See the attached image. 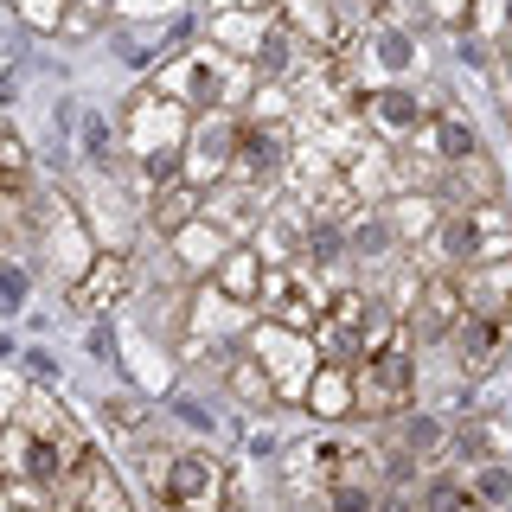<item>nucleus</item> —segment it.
Masks as SVG:
<instances>
[{"label":"nucleus","mask_w":512,"mask_h":512,"mask_svg":"<svg viewBox=\"0 0 512 512\" xmlns=\"http://www.w3.org/2000/svg\"><path fill=\"white\" fill-rule=\"evenodd\" d=\"M84 461H90V442L77 436V423L64 416L58 397L26 391L20 404H13L7 429H0V474H7L39 512L52 506V493L84 468Z\"/></svg>","instance_id":"obj_1"},{"label":"nucleus","mask_w":512,"mask_h":512,"mask_svg":"<svg viewBox=\"0 0 512 512\" xmlns=\"http://www.w3.org/2000/svg\"><path fill=\"white\" fill-rule=\"evenodd\" d=\"M186 141H192V116L173 103L167 90H141L135 103H128L122 148L135 154V167H141V180H148V186L186 180Z\"/></svg>","instance_id":"obj_2"},{"label":"nucleus","mask_w":512,"mask_h":512,"mask_svg":"<svg viewBox=\"0 0 512 512\" xmlns=\"http://www.w3.org/2000/svg\"><path fill=\"white\" fill-rule=\"evenodd\" d=\"M148 480L160 512H218L231 480H224V461L205 455V448H180V455H160L148 448Z\"/></svg>","instance_id":"obj_3"},{"label":"nucleus","mask_w":512,"mask_h":512,"mask_svg":"<svg viewBox=\"0 0 512 512\" xmlns=\"http://www.w3.org/2000/svg\"><path fill=\"white\" fill-rule=\"evenodd\" d=\"M352 397H359V416H378V423H397L416 397V340L410 327L397 333L384 352H372L365 365H352Z\"/></svg>","instance_id":"obj_4"},{"label":"nucleus","mask_w":512,"mask_h":512,"mask_svg":"<svg viewBox=\"0 0 512 512\" xmlns=\"http://www.w3.org/2000/svg\"><path fill=\"white\" fill-rule=\"evenodd\" d=\"M244 58L237 52H192V58H180L167 77H160V90L173 96L180 109H199V116H212V109H224L231 96H244Z\"/></svg>","instance_id":"obj_5"},{"label":"nucleus","mask_w":512,"mask_h":512,"mask_svg":"<svg viewBox=\"0 0 512 512\" xmlns=\"http://www.w3.org/2000/svg\"><path fill=\"white\" fill-rule=\"evenodd\" d=\"M500 250H512V224L493 212V205H468V212L442 218V256H448V269L500 263Z\"/></svg>","instance_id":"obj_6"},{"label":"nucleus","mask_w":512,"mask_h":512,"mask_svg":"<svg viewBox=\"0 0 512 512\" xmlns=\"http://www.w3.org/2000/svg\"><path fill=\"white\" fill-rule=\"evenodd\" d=\"M461 320H468V288H461V276H423V282H416L410 314H404L410 340L448 346V340L461 333Z\"/></svg>","instance_id":"obj_7"},{"label":"nucleus","mask_w":512,"mask_h":512,"mask_svg":"<svg viewBox=\"0 0 512 512\" xmlns=\"http://www.w3.org/2000/svg\"><path fill=\"white\" fill-rule=\"evenodd\" d=\"M237 116H224V109H212V116H199V128H192V141H186V180L199 186V192H212L231 180V167H237Z\"/></svg>","instance_id":"obj_8"},{"label":"nucleus","mask_w":512,"mask_h":512,"mask_svg":"<svg viewBox=\"0 0 512 512\" xmlns=\"http://www.w3.org/2000/svg\"><path fill=\"white\" fill-rule=\"evenodd\" d=\"M256 340V359H263V372L276 378V391L282 397H308V372H320V359H314V340L308 333H288V327H256L250 333Z\"/></svg>","instance_id":"obj_9"},{"label":"nucleus","mask_w":512,"mask_h":512,"mask_svg":"<svg viewBox=\"0 0 512 512\" xmlns=\"http://www.w3.org/2000/svg\"><path fill=\"white\" fill-rule=\"evenodd\" d=\"M282 173H288V135H282V122L244 116V128H237V167H231V180L269 192Z\"/></svg>","instance_id":"obj_10"},{"label":"nucleus","mask_w":512,"mask_h":512,"mask_svg":"<svg viewBox=\"0 0 512 512\" xmlns=\"http://www.w3.org/2000/svg\"><path fill=\"white\" fill-rule=\"evenodd\" d=\"M448 346H455L461 378H487L493 365L512 352V314H474V308H468V320H461V333H455Z\"/></svg>","instance_id":"obj_11"},{"label":"nucleus","mask_w":512,"mask_h":512,"mask_svg":"<svg viewBox=\"0 0 512 512\" xmlns=\"http://www.w3.org/2000/svg\"><path fill=\"white\" fill-rule=\"evenodd\" d=\"M45 512H135V506H128L122 480L109 474V461H103V455H90L84 468H77V474L52 493V506H45Z\"/></svg>","instance_id":"obj_12"},{"label":"nucleus","mask_w":512,"mask_h":512,"mask_svg":"<svg viewBox=\"0 0 512 512\" xmlns=\"http://www.w3.org/2000/svg\"><path fill=\"white\" fill-rule=\"evenodd\" d=\"M199 218L212 224L218 237H237V244H244V237L256 231V218H263V192H256V186H244V180H224V186H212V192H205Z\"/></svg>","instance_id":"obj_13"},{"label":"nucleus","mask_w":512,"mask_h":512,"mask_svg":"<svg viewBox=\"0 0 512 512\" xmlns=\"http://www.w3.org/2000/svg\"><path fill=\"white\" fill-rule=\"evenodd\" d=\"M128 269H135V263H128L122 250H96V263H90L84 276L71 282V301H77V314H103V308H116V301L128 295V282H135Z\"/></svg>","instance_id":"obj_14"},{"label":"nucleus","mask_w":512,"mask_h":512,"mask_svg":"<svg viewBox=\"0 0 512 512\" xmlns=\"http://www.w3.org/2000/svg\"><path fill=\"white\" fill-rule=\"evenodd\" d=\"M263 276H269V269H263V256H256L250 244H231V250L218 256V276H212V288H218L224 301H237V308H250V301H263Z\"/></svg>","instance_id":"obj_15"},{"label":"nucleus","mask_w":512,"mask_h":512,"mask_svg":"<svg viewBox=\"0 0 512 512\" xmlns=\"http://www.w3.org/2000/svg\"><path fill=\"white\" fill-rule=\"evenodd\" d=\"M199 205H205V192L192 186V180H173V186H154V205H148V224L160 237H180L192 218H199Z\"/></svg>","instance_id":"obj_16"},{"label":"nucleus","mask_w":512,"mask_h":512,"mask_svg":"<svg viewBox=\"0 0 512 512\" xmlns=\"http://www.w3.org/2000/svg\"><path fill=\"white\" fill-rule=\"evenodd\" d=\"M416 512H487V506L474 500V487L461 474H429L416 487Z\"/></svg>","instance_id":"obj_17"},{"label":"nucleus","mask_w":512,"mask_h":512,"mask_svg":"<svg viewBox=\"0 0 512 512\" xmlns=\"http://www.w3.org/2000/svg\"><path fill=\"white\" fill-rule=\"evenodd\" d=\"M365 109H372V122L384 128V135H416V128L429 122V116H423V103H416L410 90H378Z\"/></svg>","instance_id":"obj_18"},{"label":"nucleus","mask_w":512,"mask_h":512,"mask_svg":"<svg viewBox=\"0 0 512 512\" xmlns=\"http://www.w3.org/2000/svg\"><path fill=\"white\" fill-rule=\"evenodd\" d=\"M308 404L320 416H359V397H352V372H346V365H320V378L308 384Z\"/></svg>","instance_id":"obj_19"},{"label":"nucleus","mask_w":512,"mask_h":512,"mask_svg":"<svg viewBox=\"0 0 512 512\" xmlns=\"http://www.w3.org/2000/svg\"><path fill=\"white\" fill-rule=\"evenodd\" d=\"M448 180H455L461 199H480V205H493V199H500V173H493V160H487V154L455 160V167H448Z\"/></svg>","instance_id":"obj_20"},{"label":"nucleus","mask_w":512,"mask_h":512,"mask_svg":"<svg viewBox=\"0 0 512 512\" xmlns=\"http://www.w3.org/2000/svg\"><path fill=\"white\" fill-rule=\"evenodd\" d=\"M224 384H231V391L244 397L250 410H269V404H276V397H282V391H276V378L263 372V359H237L231 372H224Z\"/></svg>","instance_id":"obj_21"},{"label":"nucleus","mask_w":512,"mask_h":512,"mask_svg":"<svg viewBox=\"0 0 512 512\" xmlns=\"http://www.w3.org/2000/svg\"><path fill=\"white\" fill-rule=\"evenodd\" d=\"M448 442V429L436 423V416H404V455H436V448Z\"/></svg>","instance_id":"obj_22"},{"label":"nucleus","mask_w":512,"mask_h":512,"mask_svg":"<svg viewBox=\"0 0 512 512\" xmlns=\"http://www.w3.org/2000/svg\"><path fill=\"white\" fill-rule=\"evenodd\" d=\"M327 512H378V487H352V480H333V487H327Z\"/></svg>","instance_id":"obj_23"},{"label":"nucleus","mask_w":512,"mask_h":512,"mask_svg":"<svg viewBox=\"0 0 512 512\" xmlns=\"http://www.w3.org/2000/svg\"><path fill=\"white\" fill-rule=\"evenodd\" d=\"M26 180H32V173H26V148L13 135H0V192H26Z\"/></svg>","instance_id":"obj_24"},{"label":"nucleus","mask_w":512,"mask_h":512,"mask_svg":"<svg viewBox=\"0 0 512 512\" xmlns=\"http://www.w3.org/2000/svg\"><path fill=\"white\" fill-rule=\"evenodd\" d=\"M468 487H474V500L493 512V506H506V493H512V474L500 468V461H493V468H480V474L468 480Z\"/></svg>","instance_id":"obj_25"},{"label":"nucleus","mask_w":512,"mask_h":512,"mask_svg":"<svg viewBox=\"0 0 512 512\" xmlns=\"http://www.w3.org/2000/svg\"><path fill=\"white\" fill-rule=\"evenodd\" d=\"M103 416H109V429H122V436H141V404H128V397H109Z\"/></svg>","instance_id":"obj_26"},{"label":"nucleus","mask_w":512,"mask_h":512,"mask_svg":"<svg viewBox=\"0 0 512 512\" xmlns=\"http://www.w3.org/2000/svg\"><path fill=\"white\" fill-rule=\"evenodd\" d=\"M20 295H26V276L20 269H0V308H13Z\"/></svg>","instance_id":"obj_27"},{"label":"nucleus","mask_w":512,"mask_h":512,"mask_svg":"<svg viewBox=\"0 0 512 512\" xmlns=\"http://www.w3.org/2000/svg\"><path fill=\"white\" fill-rule=\"evenodd\" d=\"M218 512H250V506H244V493L231 487V493H224V506H218Z\"/></svg>","instance_id":"obj_28"},{"label":"nucleus","mask_w":512,"mask_h":512,"mask_svg":"<svg viewBox=\"0 0 512 512\" xmlns=\"http://www.w3.org/2000/svg\"><path fill=\"white\" fill-rule=\"evenodd\" d=\"M500 90L512 96V45H506V64H500Z\"/></svg>","instance_id":"obj_29"},{"label":"nucleus","mask_w":512,"mask_h":512,"mask_svg":"<svg viewBox=\"0 0 512 512\" xmlns=\"http://www.w3.org/2000/svg\"><path fill=\"white\" fill-rule=\"evenodd\" d=\"M250 7H263V0H250Z\"/></svg>","instance_id":"obj_30"}]
</instances>
